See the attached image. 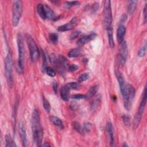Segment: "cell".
<instances>
[{
  "label": "cell",
  "mask_w": 147,
  "mask_h": 147,
  "mask_svg": "<svg viewBox=\"0 0 147 147\" xmlns=\"http://www.w3.org/2000/svg\"><path fill=\"white\" fill-rule=\"evenodd\" d=\"M82 53V50L79 48H76L71 49L68 53V56L69 57H76L81 55Z\"/></svg>",
  "instance_id": "obj_20"
},
{
  "label": "cell",
  "mask_w": 147,
  "mask_h": 147,
  "mask_svg": "<svg viewBox=\"0 0 147 147\" xmlns=\"http://www.w3.org/2000/svg\"><path fill=\"white\" fill-rule=\"evenodd\" d=\"M93 97L94 98L91 103V110L94 111L100 105L102 100V96L100 94H97Z\"/></svg>",
  "instance_id": "obj_16"
},
{
  "label": "cell",
  "mask_w": 147,
  "mask_h": 147,
  "mask_svg": "<svg viewBox=\"0 0 147 147\" xmlns=\"http://www.w3.org/2000/svg\"><path fill=\"white\" fill-rule=\"evenodd\" d=\"M26 41L28 45L30 59L32 61H36L40 56V51L38 47L34 40L29 34H26Z\"/></svg>",
  "instance_id": "obj_7"
},
{
  "label": "cell",
  "mask_w": 147,
  "mask_h": 147,
  "mask_svg": "<svg viewBox=\"0 0 147 147\" xmlns=\"http://www.w3.org/2000/svg\"><path fill=\"white\" fill-rule=\"evenodd\" d=\"M103 25L106 30L111 27L113 21L111 1H105L103 7Z\"/></svg>",
  "instance_id": "obj_8"
},
{
  "label": "cell",
  "mask_w": 147,
  "mask_h": 147,
  "mask_svg": "<svg viewBox=\"0 0 147 147\" xmlns=\"http://www.w3.org/2000/svg\"><path fill=\"white\" fill-rule=\"evenodd\" d=\"M49 38L50 41L53 44H56L58 41V36L56 33H51L49 34Z\"/></svg>",
  "instance_id": "obj_31"
},
{
  "label": "cell",
  "mask_w": 147,
  "mask_h": 147,
  "mask_svg": "<svg viewBox=\"0 0 147 147\" xmlns=\"http://www.w3.org/2000/svg\"><path fill=\"white\" fill-rule=\"evenodd\" d=\"M78 69V66L76 64H71L68 67V69L71 72H74Z\"/></svg>",
  "instance_id": "obj_39"
},
{
  "label": "cell",
  "mask_w": 147,
  "mask_h": 147,
  "mask_svg": "<svg viewBox=\"0 0 147 147\" xmlns=\"http://www.w3.org/2000/svg\"><path fill=\"white\" fill-rule=\"evenodd\" d=\"M115 75H116L117 79L118 80V82L119 83L121 92V94H122L123 92V91L125 90V87H126L124 78H123L122 73L119 70H116L115 71Z\"/></svg>",
  "instance_id": "obj_14"
},
{
  "label": "cell",
  "mask_w": 147,
  "mask_h": 147,
  "mask_svg": "<svg viewBox=\"0 0 147 147\" xmlns=\"http://www.w3.org/2000/svg\"><path fill=\"white\" fill-rule=\"evenodd\" d=\"M70 90L74 89V90H78L80 88V84L76 82H69L65 84Z\"/></svg>",
  "instance_id": "obj_28"
},
{
  "label": "cell",
  "mask_w": 147,
  "mask_h": 147,
  "mask_svg": "<svg viewBox=\"0 0 147 147\" xmlns=\"http://www.w3.org/2000/svg\"><path fill=\"white\" fill-rule=\"evenodd\" d=\"M107 31L109 43L110 47L111 48H113L114 47V38H113V33L112 27L107 29Z\"/></svg>",
  "instance_id": "obj_24"
},
{
  "label": "cell",
  "mask_w": 147,
  "mask_h": 147,
  "mask_svg": "<svg viewBox=\"0 0 147 147\" xmlns=\"http://www.w3.org/2000/svg\"><path fill=\"white\" fill-rule=\"evenodd\" d=\"M18 132L19 135L21 138V141L22 142V145L24 146H28V140H27V137L26 134V130L25 127L24 125V123L22 121H20L18 125Z\"/></svg>",
  "instance_id": "obj_10"
},
{
  "label": "cell",
  "mask_w": 147,
  "mask_h": 147,
  "mask_svg": "<svg viewBox=\"0 0 147 147\" xmlns=\"http://www.w3.org/2000/svg\"><path fill=\"white\" fill-rule=\"evenodd\" d=\"M91 128V124L89 122H86L84 125V127H83V130L84 131L86 132H88L90 131Z\"/></svg>",
  "instance_id": "obj_36"
},
{
  "label": "cell",
  "mask_w": 147,
  "mask_h": 147,
  "mask_svg": "<svg viewBox=\"0 0 147 147\" xmlns=\"http://www.w3.org/2000/svg\"><path fill=\"white\" fill-rule=\"evenodd\" d=\"M31 127L34 144L38 146H41L43 138V130L40 123V114L37 109L34 110L32 114Z\"/></svg>",
  "instance_id": "obj_1"
},
{
  "label": "cell",
  "mask_w": 147,
  "mask_h": 147,
  "mask_svg": "<svg viewBox=\"0 0 147 147\" xmlns=\"http://www.w3.org/2000/svg\"><path fill=\"white\" fill-rule=\"evenodd\" d=\"M81 32L79 30H76V31H75L74 32L72 33L70 37H69V39L71 40H74L75 38H76V37H78L80 34Z\"/></svg>",
  "instance_id": "obj_34"
},
{
  "label": "cell",
  "mask_w": 147,
  "mask_h": 147,
  "mask_svg": "<svg viewBox=\"0 0 147 147\" xmlns=\"http://www.w3.org/2000/svg\"><path fill=\"white\" fill-rule=\"evenodd\" d=\"M72 98L75 99H86V95H83L80 94H75L72 96Z\"/></svg>",
  "instance_id": "obj_35"
},
{
  "label": "cell",
  "mask_w": 147,
  "mask_h": 147,
  "mask_svg": "<svg viewBox=\"0 0 147 147\" xmlns=\"http://www.w3.org/2000/svg\"><path fill=\"white\" fill-rule=\"evenodd\" d=\"M18 50V69L17 71L21 73L24 68L25 65V47L22 36L21 33H18L17 36Z\"/></svg>",
  "instance_id": "obj_2"
},
{
  "label": "cell",
  "mask_w": 147,
  "mask_h": 147,
  "mask_svg": "<svg viewBox=\"0 0 147 147\" xmlns=\"http://www.w3.org/2000/svg\"><path fill=\"white\" fill-rule=\"evenodd\" d=\"M37 10L38 15L42 19L45 20L46 18H47L45 10L44 8V6L42 4H38L37 5Z\"/></svg>",
  "instance_id": "obj_23"
},
{
  "label": "cell",
  "mask_w": 147,
  "mask_h": 147,
  "mask_svg": "<svg viewBox=\"0 0 147 147\" xmlns=\"http://www.w3.org/2000/svg\"><path fill=\"white\" fill-rule=\"evenodd\" d=\"M52 87H53V91L55 93L57 92V84L56 82H53V84H52Z\"/></svg>",
  "instance_id": "obj_41"
},
{
  "label": "cell",
  "mask_w": 147,
  "mask_h": 147,
  "mask_svg": "<svg viewBox=\"0 0 147 147\" xmlns=\"http://www.w3.org/2000/svg\"><path fill=\"white\" fill-rule=\"evenodd\" d=\"M5 140H6V146H16V145L14 144V142L13 141L11 136L10 134H7L5 137Z\"/></svg>",
  "instance_id": "obj_27"
},
{
  "label": "cell",
  "mask_w": 147,
  "mask_h": 147,
  "mask_svg": "<svg viewBox=\"0 0 147 147\" xmlns=\"http://www.w3.org/2000/svg\"><path fill=\"white\" fill-rule=\"evenodd\" d=\"M127 53L128 50L127 44L126 42L123 40L121 43H120L119 53L117 55V61L119 65L123 66L124 65L127 59Z\"/></svg>",
  "instance_id": "obj_9"
},
{
  "label": "cell",
  "mask_w": 147,
  "mask_h": 147,
  "mask_svg": "<svg viewBox=\"0 0 147 147\" xmlns=\"http://www.w3.org/2000/svg\"><path fill=\"white\" fill-rule=\"evenodd\" d=\"M72 125L73 128L75 130H76L78 133H79L80 134H82L84 132L83 128L82 127V126L80 125V124L79 122H74Z\"/></svg>",
  "instance_id": "obj_25"
},
{
  "label": "cell",
  "mask_w": 147,
  "mask_h": 147,
  "mask_svg": "<svg viewBox=\"0 0 147 147\" xmlns=\"http://www.w3.org/2000/svg\"><path fill=\"white\" fill-rule=\"evenodd\" d=\"M49 119L54 125L57 126L59 129H63L64 128V125H63V122L58 117L52 115L49 117Z\"/></svg>",
  "instance_id": "obj_19"
},
{
  "label": "cell",
  "mask_w": 147,
  "mask_h": 147,
  "mask_svg": "<svg viewBox=\"0 0 147 147\" xmlns=\"http://www.w3.org/2000/svg\"><path fill=\"white\" fill-rule=\"evenodd\" d=\"M45 72H46V74H47L48 76H51V77H54V76H55V75H56V72H55V70H54L52 68H51V67H47L45 68Z\"/></svg>",
  "instance_id": "obj_33"
},
{
  "label": "cell",
  "mask_w": 147,
  "mask_h": 147,
  "mask_svg": "<svg viewBox=\"0 0 147 147\" xmlns=\"http://www.w3.org/2000/svg\"><path fill=\"white\" fill-rule=\"evenodd\" d=\"M77 22V18L76 17H74L72 18V20L68 23L63 25L61 26H60L58 28V30L60 32H65L68 30H70L72 29L75 25H76Z\"/></svg>",
  "instance_id": "obj_11"
},
{
  "label": "cell",
  "mask_w": 147,
  "mask_h": 147,
  "mask_svg": "<svg viewBox=\"0 0 147 147\" xmlns=\"http://www.w3.org/2000/svg\"><path fill=\"white\" fill-rule=\"evenodd\" d=\"M96 34L95 33H90L88 35L84 36L82 37H80L77 41V45L78 46H83L87 42H88L90 41L93 40L96 37Z\"/></svg>",
  "instance_id": "obj_13"
},
{
  "label": "cell",
  "mask_w": 147,
  "mask_h": 147,
  "mask_svg": "<svg viewBox=\"0 0 147 147\" xmlns=\"http://www.w3.org/2000/svg\"><path fill=\"white\" fill-rule=\"evenodd\" d=\"M22 13V3L21 1H15L13 4L12 23L14 26H17L20 21Z\"/></svg>",
  "instance_id": "obj_6"
},
{
  "label": "cell",
  "mask_w": 147,
  "mask_h": 147,
  "mask_svg": "<svg viewBox=\"0 0 147 147\" xmlns=\"http://www.w3.org/2000/svg\"><path fill=\"white\" fill-rule=\"evenodd\" d=\"M122 119L124 125L126 126H129L130 125V117L127 115H123L122 116Z\"/></svg>",
  "instance_id": "obj_29"
},
{
  "label": "cell",
  "mask_w": 147,
  "mask_h": 147,
  "mask_svg": "<svg viewBox=\"0 0 147 147\" xmlns=\"http://www.w3.org/2000/svg\"><path fill=\"white\" fill-rule=\"evenodd\" d=\"M5 72L7 83L9 87L11 88L13 86V57L10 51H9L5 59Z\"/></svg>",
  "instance_id": "obj_3"
},
{
  "label": "cell",
  "mask_w": 147,
  "mask_h": 147,
  "mask_svg": "<svg viewBox=\"0 0 147 147\" xmlns=\"http://www.w3.org/2000/svg\"><path fill=\"white\" fill-rule=\"evenodd\" d=\"M106 131L109 138V141L110 146H114V129L112 123L110 122H108L106 125Z\"/></svg>",
  "instance_id": "obj_12"
},
{
  "label": "cell",
  "mask_w": 147,
  "mask_h": 147,
  "mask_svg": "<svg viewBox=\"0 0 147 147\" xmlns=\"http://www.w3.org/2000/svg\"><path fill=\"white\" fill-rule=\"evenodd\" d=\"M143 14H144V23L145 24L146 22V4H145L144 6Z\"/></svg>",
  "instance_id": "obj_40"
},
{
  "label": "cell",
  "mask_w": 147,
  "mask_h": 147,
  "mask_svg": "<svg viewBox=\"0 0 147 147\" xmlns=\"http://www.w3.org/2000/svg\"><path fill=\"white\" fill-rule=\"evenodd\" d=\"M136 91L133 86L131 84H126V87L123 92L122 94L123 96V105L125 108L129 111L132 106V103L135 96Z\"/></svg>",
  "instance_id": "obj_4"
},
{
  "label": "cell",
  "mask_w": 147,
  "mask_h": 147,
  "mask_svg": "<svg viewBox=\"0 0 147 147\" xmlns=\"http://www.w3.org/2000/svg\"><path fill=\"white\" fill-rule=\"evenodd\" d=\"M42 146H51V145L49 144H48V142H45L43 145H42Z\"/></svg>",
  "instance_id": "obj_42"
},
{
  "label": "cell",
  "mask_w": 147,
  "mask_h": 147,
  "mask_svg": "<svg viewBox=\"0 0 147 147\" xmlns=\"http://www.w3.org/2000/svg\"><path fill=\"white\" fill-rule=\"evenodd\" d=\"M69 91H70V89L66 85L61 87V91H60V95H61V99L64 101H68L69 100Z\"/></svg>",
  "instance_id": "obj_17"
},
{
  "label": "cell",
  "mask_w": 147,
  "mask_h": 147,
  "mask_svg": "<svg viewBox=\"0 0 147 147\" xmlns=\"http://www.w3.org/2000/svg\"><path fill=\"white\" fill-rule=\"evenodd\" d=\"M98 89H99L98 85L96 84L92 86L87 92V94L86 95V99H90L92 98L94 95H96Z\"/></svg>",
  "instance_id": "obj_18"
},
{
  "label": "cell",
  "mask_w": 147,
  "mask_h": 147,
  "mask_svg": "<svg viewBox=\"0 0 147 147\" xmlns=\"http://www.w3.org/2000/svg\"><path fill=\"white\" fill-rule=\"evenodd\" d=\"M98 8H99V3L97 2H95L92 6V13H96Z\"/></svg>",
  "instance_id": "obj_38"
},
{
  "label": "cell",
  "mask_w": 147,
  "mask_h": 147,
  "mask_svg": "<svg viewBox=\"0 0 147 147\" xmlns=\"http://www.w3.org/2000/svg\"><path fill=\"white\" fill-rule=\"evenodd\" d=\"M146 103V87H145L139 108L135 115V117L133 122V127L134 129H136L138 126L141 122V120L145 110Z\"/></svg>",
  "instance_id": "obj_5"
},
{
  "label": "cell",
  "mask_w": 147,
  "mask_h": 147,
  "mask_svg": "<svg viewBox=\"0 0 147 147\" xmlns=\"http://www.w3.org/2000/svg\"><path fill=\"white\" fill-rule=\"evenodd\" d=\"M126 33V28L123 25H121L117 31V38L118 42L120 44L124 39V36Z\"/></svg>",
  "instance_id": "obj_15"
},
{
  "label": "cell",
  "mask_w": 147,
  "mask_h": 147,
  "mask_svg": "<svg viewBox=\"0 0 147 147\" xmlns=\"http://www.w3.org/2000/svg\"><path fill=\"white\" fill-rule=\"evenodd\" d=\"M90 77V75L88 73H84L82 75H80L78 79V82L80 83V82H83L86 80H87Z\"/></svg>",
  "instance_id": "obj_30"
},
{
  "label": "cell",
  "mask_w": 147,
  "mask_h": 147,
  "mask_svg": "<svg viewBox=\"0 0 147 147\" xmlns=\"http://www.w3.org/2000/svg\"><path fill=\"white\" fill-rule=\"evenodd\" d=\"M138 3L137 1H130L129 2L127 7V13L129 15H131L136 10L137 7V4Z\"/></svg>",
  "instance_id": "obj_21"
},
{
  "label": "cell",
  "mask_w": 147,
  "mask_h": 147,
  "mask_svg": "<svg viewBox=\"0 0 147 147\" xmlns=\"http://www.w3.org/2000/svg\"><path fill=\"white\" fill-rule=\"evenodd\" d=\"M79 3V2L78 1H67L65 2V4L67 5V6H68L69 7L77 5Z\"/></svg>",
  "instance_id": "obj_37"
},
{
  "label": "cell",
  "mask_w": 147,
  "mask_h": 147,
  "mask_svg": "<svg viewBox=\"0 0 147 147\" xmlns=\"http://www.w3.org/2000/svg\"><path fill=\"white\" fill-rule=\"evenodd\" d=\"M44 8L46 12L47 18L51 20H54L56 18V14L54 11L47 5H44Z\"/></svg>",
  "instance_id": "obj_22"
},
{
  "label": "cell",
  "mask_w": 147,
  "mask_h": 147,
  "mask_svg": "<svg viewBox=\"0 0 147 147\" xmlns=\"http://www.w3.org/2000/svg\"><path fill=\"white\" fill-rule=\"evenodd\" d=\"M146 42H145L140 48V49L138 51V55L140 57H144L146 53Z\"/></svg>",
  "instance_id": "obj_32"
},
{
  "label": "cell",
  "mask_w": 147,
  "mask_h": 147,
  "mask_svg": "<svg viewBox=\"0 0 147 147\" xmlns=\"http://www.w3.org/2000/svg\"><path fill=\"white\" fill-rule=\"evenodd\" d=\"M42 103H43L44 109L45 110V111L47 113H49L51 109V105L49 102L47 100V99H46L44 97H42Z\"/></svg>",
  "instance_id": "obj_26"
}]
</instances>
